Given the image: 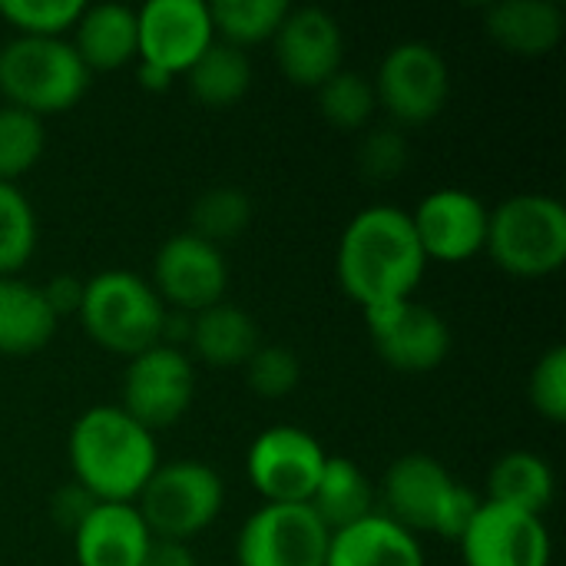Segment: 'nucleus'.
Wrapping results in <instances>:
<instances>
[{"mask_svg":"<svg viewBox=\"0 0 566 566\" xmlns=\"http://www.w3.org/2000/svg\"><path fill=\"white\" fill-rule=\"evenodd\" d=\"M308 507L328 527V534H335L375 514V488L352 458L328 454L318 484L308 497Z\"/></svg>","mask_w":566,"mask_h":566,"instance_id":"obj_24","label":"nucleus"},{"mask_svg":"<svg viewBox=\"0 0 566 566\" xmlns=\"http://www.w3.org/2000/svg\"><path fill=\"white\" fill-rule=\"evenodd\" d=\"M318 113L335 126V129H365L378 109L375 83L358 73V70H338L332 73L318 90Z\"/></svg>","mask_w":566,"mask_h":566,"instance_id":"obj_29","label":"nucleus"},{"mask_svg":"<svg viewBox=\"0 0 566 566\" xmlns=\"http://www.w3.org/2000/svg\"><path fill=\"white\" fill-rule=\"evenodd\" d=\"M365 325L375 355L388 368L405 375L434 371L451 352V328L441 318V312L415 298L365 312Z\"/></svg>","mask_w":566,"mask_h":566,"instance_id":"obj_13","label":"nucleus"},{"mask_svg":"<svg viewBox=\"0 0 566 566\" xmlns=\"http://www.w3.org/2000/svg\"><path fill=\"white\" fill-rule=\"evenodd\" d=\"M554 494H557V478L541 454L507 451L504 458L494 461V468L488 474L484 501L544 517V511L554 504Z\"/></svg>","mask_w":566,"mask_h":566,"instance_id":"obj_25","label":"nucleus"},{"mask_svg":"<svg viewBox=\"0 0 566 566\" xmlns=\"http://www.w3.org/2000/svg\"><path fill=\"white\" fill-rule=\"evenodd\" d=\"M76 318L103 352L133 358L166 342L169 308L159 302L156 289L143 275L109 269L83 282Z\"/></svg>","mask_w":566,"mask_h":566,"instance_id":"obj_4","label":"nucleus"},{"mask_svg":"<svg viewBox=\"0 0 566 566\" xmlns=\"http://www.w3.org/2000/svg\"><path fill=\"white\" fill-rule=\"evenodd\" d=\"M272 43L282 76L295 86L318 90L342 70L345 36L338 20L322 7H289Z\"/></svg>","mask_w":566,"mask_h":566,"instance_id":"obj_17","label":"nucleus"},{"mask_svg":"<svg viewBox=\"0 0 566 566\" xmlns=\"http://www.w3.org/2000/svg\"><path fill=\"white\" fill-rule=\"evenodd\" d=\"M252 226V199L235 186L206 189L189 209V232L222 249Z\"/></svg>","mask_w":566,"mask_h":566,"instance_id":"obj_28","label":"nucleus"},{"mask_svg":"<svg viewBox=\"0 0 566 566\" xmlns=\"http://www.w3.org/2000/svg\"><path fill=\"white\" fill-rule=\"evenodd\" d=\"M73 50L90 73L96 70H119L136 60L139 36H136V10L126 3H93L83 7L80 20L73 23Z\"/></svg>","mask_w":566,"mask_h":566,"instance_id":"obj_21","label":"nucleus"},{"mask_svg":"<svg viewBox=\"0 0 566 566\" xmlns=\"http://www.w3.org/2000/svg\"><path fill=\"white\" fill-rule=\"evenodd\" d=\"M40 292H43V298H46V305H50V312H53L56 318L76 315V312H80V298H83V282H80V279H73V275H56V279H50L46 285H40Z\"/></svg>","mask_w":566,"mask_h":566,"instance_id":"obj_37","label":"nucleus"},{"mask_svg":"<svg viewBox=\"0 0 566 566\" xmlns=\"http://www.w3.org/2000/svg\"><path fill=\"white\" fill-rule=\"evenodd\" d=\"M196 398V368L189 355L169 342H159L129 358L123 371V411L146 431L172 428Z\"/></svg>","mask_w":566,"mask_h":566,"instance_id":"obj_9","label":"nucleus"},{"mask_svg":"<svg viewBox=\"0 0 566 566\" xmlns=\"http://www.w3.org/2000/svg\"><path fill=\"white\" fill-rule=\"evenodd\" d=\"M424 269L428 259L415 235L411 216L401 206L378 202L355 212L338 239V285L361 312L415 298Z\"/></svg>","mask_w":566,"mask_h":566,"instance_id":"obj_1","label":"nucleus"},{"mask_svg":"<svg viewBox=\"0 0 566 566\" xmlns=\"http://www.w3.org/2000/svg\"><path fill=\"white\" fill-rule=\"evenodd\" d=\"M189 345L192 352L212 365V368H242L252 352L262 345L255 318L232 305V302H216L189 318Z\"/></svg>","mask_w":566,"mask_h":566,"instance_id":"obj_23","label":"nucleus"},{"mask_svg":"<svg viewBox=\"0 0 566 566\" xmlns=\"http://www.w3.org/2000/svg\"><path fill=\"white\" fill-rule=\"evenodd\" d=\"M328 527L308 504H262L235 537L239 566H325Z\"/></svg>","mask_w":566,"mask_h":566,"instance_id":"obj_10","label":"nucleus"},{"mask_svg":"<svg viewBox=\"0 0 566 566\" xmlns=\"http://www.w3.org/2000/svg\"><path fill=\"white\" fill-rule=\"evenodd\" d=\"M99 501H93L76 481L73 484H66V488H60L56 494H53V504H50V511H53V521H56V527H63V531H76L80 524H83V517L96 507Z\"/></svg>","mask_w":566,"mask_h":566,"instance_id":"obj_36","label":"nucleus"},{"mask_svg":"<svg viewBox=\"0 0 566 566\" xmlns=\"http://www.w3.org/2000/svg\"><path fill=\"white\" fill-rule=\"evenodd\" d=\"M33 252L36 212L13 182H0V279L17 275L33 259Z\"/></svg>","mask_w":566,"mask_h":566,"instance_id":"obj_30","label":"nucleus"},{"mask_svg":"<svg viewBox=\"0 0 566 566\" xmlns=\"http://www.w3.org/2000/svg\"><path fill=\"white\" fill-rule=\"evenodd\" d=\"M166 308L182 315H196L216 302H226L229 289V265L222 249L209 245L206 239L192 235L189 229L166 239L153 259V282H149Z\"/></svg>","mask_w":566,"mask_h":566,"instance_id":"obj_12","label":"nucleus"},{"mask_svg":"<svg viewBox=\"0 0 566 566\" xmlns=\"http://www.w3.org/2000/svg\"><path fill=\"white\" fill-rule=\"evenodd\" d=\"M56 315L50 312L40 285L23 282L20 275L0 279V355L27 358L50 345L56 335Z\"/></svg>","mask_w":566,"mask_h":566,"instance_id":"obj_22","label":"nucleus"},{"mask_svg":"<svg viewBox=\"0 0 566 566\" xmlns=\"http://www.w3.org/2000/svg\"><path fill=\"white\" fill-rule=\"evenodd\" d=\"M325 461L328 451L318 438L295 424H275L252 441L245 471L265 504H308Z\"/></svg>","mask_w":566,"mask_h":566,"instance_id":"obj_11","label":"nucleus"},{"mask_svg":"<svg viewBox=\"0 0 566 566\" xmlns=\"http://www.w3.org/2000/svg\"><path fill=\"white\" fill-rule=\"evenodd\" d=\"M325 566H424V551L411 531L375 511L332 534Z\"/></svg>","mask_w":566,"mask_h":566,"instance_id":"obj_19","label":"nucleus"},{"mask_svg":"<svg viewBox=\"0 0 566 566\" xmlns=\"http://www.w3.org/2000/svg\"><path fill=\"white\" fill-rule=\"evenodd\" d=\"M93 83L66 36H13L0 46V93L30 116L73 109Z\"/></svg>","mask_w":566,"mask_h":566,"instance_id":"obj_5","label":"nucleus"},{"mask_svg":"<svg viewBox=\"0 0 566 566\" xmlns=\"http://www.w3.org/2000/svg\"><path fill=\"white\" fill-rule=\"evenodd\" d=\"M73 481L99 504H136L159 468L156 434L133 421L119 405H96L70 428Z\"/></svg>","mask_w":566,"mask_h":566,"instance_id":"obj_2","label":"nucleus"},{"mask_svg":"<svg viewBox=\"0 0 566 566\" xmlns=\"http://www.w3.org/2000/svg\"><path fill=\"white\" fill-rule=\"evenodd\" d=\"M488 255L514 279H547L566 262V209L560 199L521 192L488 216Z\"/></svg>","mask_w":566,"mask_h":566,"instance_id":"obj_6","label":"nucleus"},{"mask_svg":"<svg viewBox=\"0 0 566 566\" xmlns=\"http://www.w3.org/2000/svg\"><path fill=\"white\" fill-rule=\"evenodd\" d=\"M411 163V143L405 136V129L398 126H381L371 129L361 146H358V169L361 176L375 179V182H388L395 176H401Z\"/></svg>","mask_w":566,"mask_h":566,"instance_id":"obj_35","label":"nucleus"},{"mask_svg":"<svg viewBox=\"0 0 566 566\" xmlns=\"http://www.w3.org/2000/svg\"><path fill=\"white\" fill-rule=\"evenodd\" d=\"M136 76H139L143 90H153V93H163V90H169V83L176 80V76H169L166 70H159V66H149V63H139Z\"/></svg>","mask_w":566,"mask_h":566,"instance_id":"obj_39","label":"nucleus"},{"mask_svg":"<svg viewBox=\"0 0 566 566\" xmlns=\"http://www.w3.org/2000/svg\"><path fill=\"white\" fill-rule=\"evenodd\" d=\"M385 517L398 527L418 534H438L444 541H461L468 524L474 521L484 497L471 488L458 484L451 471L431 454H401L381 478Z\"/></svg>","mask_w":566,"mask_h":566,"instance_id":"obj_3","label":"nucleus"},{"mask_svg":"<svg viewBox=\"0 0 566 566\" xmlns=\"http://www.w3.org/2000/svg\"><path fill=\"white\" fill-rule=\"evenodd\" d=\"M46 146L43 119L17 106H0V182H13L30 172Z\"/></svg>","mask_w":566,"mask_h":566,"instance_id":"obj_31","label":"nucleus"},{"mask_svg":"<svg viewBox=\"0 0 566 566\" xmlns=\"http://www.w3.org/2000/svg\"><path fill=\"white\" fill-rule=\"evenodd\" d=\"M192 99H199L209 109H226L235 106L249 86H252V60L245 50L212 40L209 50L182 73Z\"/></svg>","mask_w":566,"mask_h":566,"instance_id":"obj_26","label":"nucleus"},{"mask_svg":"<svg viewBox=\"0 0 566 566\" xmlns=\"http://www.w3.org/2000/svg\"><path fill=\"white\" fill-rule=\"evenodd\" d=\"M83 7L80 0H0V17L17 36H63L73 30Z\"/></svg>","mask_w":566,"mask_h":566,"instance_id":"obj_33","label":"nucleus"},{"mask_svg":"<svg viewBox=\"0 0 566 566\" xmlns=\"http://www.w3.org/2000/svg\"><path fill=\"white\" fill-rule=\"evenodd\" d=\"M242 368L245 385L265 401L289 398L302 385V361L289 345H259Z\"/></svg>","mask_w":566,"mask_h":566,"instance_id":"obj_32","label":"nucleus"},{"mask_svg":"<svg viewBox=\"0 0 566 566\" xmlns=\"http://www.w3.org/2000/svg\"><path fill=\"white\" fill-rule=\"evenodd\" d=\"M139 63L182 76L216 40L209 3L202 0H149L136 10Z\"/></svg>","mask_w":566,"mask_h":566,"instance_id":"obj_15","label":"nucleus"},{"mask_svg":"<svg viewBox=\"0 0 566 566\" xmlns=\"http://www.w3.org/2000/svg\"><path fill=\"white\" fill-rule=\"evenodd\" d=\"M564 10L551 0H501L488 10V36L514 56H547L564 40Z\"/></svg>","mask_w":566,"mask_h":566,"instance_id":"obj_20","label":"nucleus"},{"mask_svg":"<svg viewBox=\"0 0 566 566\" xmlns=\"http://www.w3.org/2000/svg\"><path fill=\"white\" fill-rule=\"evenodd\" d=\"M408 216L428 262L434 259V262L458 265L484 252L491 209L468 189L458 186L434 189Z\"/></svg>","mask_w":566,"mask_h":566,"instance_id":"obj_16","label":"nucleus"},{"mask_svg":"<svg viewBox=\"0 0 566 566\" xmlns=\"http://www.w3.org/2000/svg\"><path fill=\"white\" fill-rule=\"evenodd\" d=\"M143 566H199L196 554L189 551V544H176V541H156L149 544Z\"/></svg>","mask_w":566,"mask_h":566,"instance_id":"obj_38","label":"nucleus"},{"mask_svg":"<svg viewBox=\"0 0 566 566\" xmlns=\"http://www.w3.org/2000/svg\"><path fill=\"white\" fill-rule=\"evenodd\" d=\"M527 398L534 405V411L551 421V424H564L566 421V348L554 345L547 348L527 381Z\"/></svg>","mask_w":566,"mask_h":566,"instance_id":"obj_34","label":"nucleus"},{"mask_svg":"<svg viewBox=\"0 0 566 566\" xmlns=\"http://www.w3.org/2000/svg\"><path fill=\"white\" fill-rule=\"evenodd\" d=\"M378 106L401 126H424L441 116L451 96V70L438 46L424 40L395 43L375 73Z\"/></svg>","mask_w":566,"mask_h":566,"instance_id":"obj_8","label":"nucleus"},{"mask_svg":"<svg viewBox=\"0 0 566 566\" xmlns=\"http://www.w3.org/2000/svg\"><path fill=\"white\" fill-rule=\"evenodd\" d=\"M464 566H551L554 544L544 517L484 501L458 541Z\"/></svg>","mask_w":566,"mask_h":566,"instance_id":"obj_14","label":"nucleus"},{"mask_svg":"<svg viewBox=\"0 0 566 566\" xmlns=\"http://www.w3.org/2000/svg\"><path fill=\"white\" fill-rule=\"evenodd\" d=\"M289 13L285 0H216L209 3L212 33L222 43H232L239 50H249L255 43H265L275 36Z\"/></svg>","mask_w":566,"mask_h":566,"instance_id":"obj_27","label":"nucleus"},{"mask_svg":"<svg viewBox=\"0 0 566 566\" xmlns=\"http://www.w3.org/2000/svg\"><path fill=\"white\" fill-rule=\"evenodd\" d=\"M226 504L222 478L202 461L159 464L136 497V507L156 541L189 544L216 524Z\"/></svg>","mask_w":566,"mask_h":566,"instance_id":"obj_7","label":"nucleus"},{"mask_svg":"<svg viewBox=\"0 0 566 566\" xmlns=\"http://www.w3.org/2000/svg\"><path fill=\"white\" fill-rule=\"evenodd\" d=\"M153 534L136 504H96L73 531L76 566H143Z\"/></svg>","mask_w":566,"mask_h":566,"instance_id":"obj_18","label":"nucleus"}]
</instances>
